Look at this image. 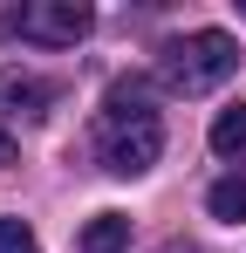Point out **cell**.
I'll return each instance as SVG.
<instances>
[{
    "instance_id": "3957f363",
    "label": "cell",
    "mask_w": 246,
    "mask_h": 253,
    "mask_svg": "<svg viewBox=\"0 0 246 253\" xmlns=\"http://www.w3.org/2000/svg\"><path fill=\"white\" fill-rule=\"evenodd\" d=\"M89 7L82 0H28V7H14V14H0V35H21V42L35 48H76L89 35Z\"/></svg>"
},
{
    "instance_id": "7a4b0ae2",
    "label": "cell",
    "mask_w": 246,
    "mask_h": 253,
    "mask_svg": "<svg viewBox=\"0 0 246 253\" xmlns=\"http://www.w3.org/2000/svg\"><path fill=\"white\" fill-rule=\"evenodd\" d=\"M158 76H164V89H178V96H212V89H226L240 76V42H233L226 28L178 35V42H164Z\"/></svg>"
},
{
    "instance_id": "ba28073f",
    "label": "cell",
    "mask_w": 246,
    "mask_h": 253,
    "mask_svg": "<svg viewBox=\"0 0 246 253\" xmlns=\"http://www.w3.org/2000/svg\"><path fill=\"white\" fill-rule=\"evenodd\" d=\"M0 253H41L35 226H28V219H0Z\"/></svg>"
},
{
    "instance_id": "52a82bcc",
    "label": "cell",
    "mask_w": 246,
    "mask_h": 253,
    "mask_svg": "<svg viewBox=\"0 0 246 253\" xmlns=\"http://www.w3.org/2000/svg\"><path fill=\"white\" fill-rule=\"evenodd\" d=\"M212 151H219V158H240L246 151V103H226V110L212 117Z\"/></svg>"
},
{
    "instance_id": "8992f818",
    "label": "cell",
    "mask_w": 246,
    "mask_h": 253,
    "mask_svg": "<svg viewBox=\"0 0 246 253\" xmlns=\"http://www.w3.org/2000/svg\"><path fill=\"white\" fill-rule=\"evenodd\" d=\"M205 206H212V219H226V226H240L246 219V171H226L212 192H205Z\"/></svg>"
},
{
    "instance_id": "277c9868",
    "label": "cell",
    "mask_w": 246,
    "mask_h": 253,
    "mask_svg": "<svg viewBox=\"0 0 246 253\" xmlns=\"http://www.w3.org/2000/svg\"><path fill=\"white\" fill-rule=\"evenodd\" d=\"M55 83H41L28 69H0V110H21V117H48Z\"/></svg>"
},
{
    "instance_id": "9c48e42d",
    "label": "cell",
    "mask_w": 246,
    "mask_h": 253,
    "mask_svg": "<svg viewBox=\"0 0 246 253\" xmlns=\"http://www.w3.org/2000/svg\"><path fill=\"white\" fill-rule=\"evenodd\" d=\"M0 165H14V137L7 130H0Z\"/></svg>"
},
{
    "instance_id": "5b68a950",
    "label": "cell",
    "mask_w": 246,
    "mask_h": 253,
    "mask_svg": "<svg viewBox=\"0 0 246 253\" xmlns=\"http://www.w3.org/2000/svg\"><path fill=\"white\" fill-rule=\"evenodd\" d=\"M123 247H130V219L123 212H96L82 226V253H123Z\"/></svg>"
},
{
    "instance_id": "6da1fadb",
    "label": "cell",
    "mask_w": 246,
    "mask_h": 253,
    "mask_svg": "<svg viewBox=\"0 0 246 253\" xmlns=\"http://www.w3.org/2000/svg\"><path fill=\"white\" fill-rule=\"evenodd\" d=\"M96 158L117 178H144L164 158V117L151 110V96L137 83H117L103 103V124H96Z\"/></svg>"
}]
</instances>
